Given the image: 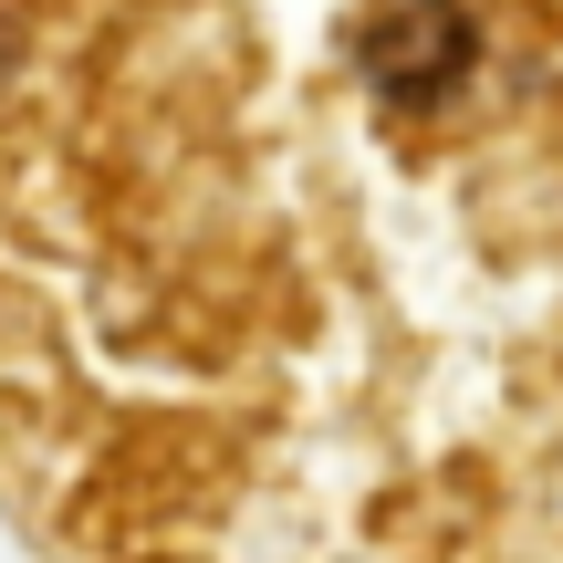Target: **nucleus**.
I'll return each instance as SVG.
<instances>
[{
  "instance_id": "f257e3e1",
  "label": "nucleus",
  "mask_w": 563,
  "mask_h": 563,
  "mask_svg": "<svg viewBox=\"0 0 563 563\" xmlns=\"http://www.w3.org/2000/svg\"><path fill=\"white\" fill-rule=\"evenodd\" d=\"M365 63H376V84H397V95H439L470 63V21L449 11V0H397V11L365 21Z\"/></svg>"
}]
</instances>
